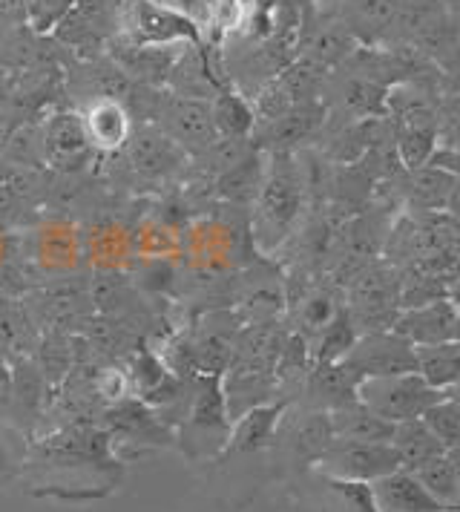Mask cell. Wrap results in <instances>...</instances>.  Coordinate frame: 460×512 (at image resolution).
I'll return each instance as SVG.
<instances>
[{"label": "cell", "mask_w": 460, "mask_h": 512, "mask_svg": "<svg viewBox=\"0 0 460 512\" xmlns=\"http://www.w3.org/2000/svg\"><path fill=\"white\" fill-rule=\"evenodd\" d=\"M305 199V182L291 153H274V164L265 167V179L256 193L253 239L262 251H276L297 225Z\"/></svg>", "instance_id": "obj_1"}, {"label": "cell", "mask_w": 460, "mask_h": 512, "mask_svg": "<svg viewBox=\"0 0 460 512\" xmlns=\"http://www.w3.org/2000/svg\"><path fill=\"white\" fill-rule=\"evenodd\" d=\"M230 415L222 377L216 374H199L193 383V395L179 420L176 441L184 449L187 458H213L225 452L230 435Z\"/></svg>", "instance_id": "obj_2"}, {"label": "cell", "mask_w": 460, "mask_h": 512, "mask_svg": "<svg viewBox=\"0 0 460 512\" xmlns=\"http://www.w3.org/2000/svg\"><path fill=\"white\" fill-rule=\"evenodd\" d=\"M345 308L360 334L394 326L400 314V268L394 262H368L351 277Z\"/></svg>", "instance_id": "obj_3"}, {"label": "cell", "mask_w": 460, "mask_h": 512, "mask_svg": "<svg viewBox=\"0 0 460 512\" xmlns=\"http://www.w3.org/2000/svg\"><path fill=\"white\" fill-rule=\"evenodd\" d=\"M440 397H446V392H437L435 386H429L417 372L366 377L357 386V400L394 426L423 418L426 409L435 406Z\"/></svg>", "instance_id": "obj_4"}, {"label": "cell", "mask_w": 460, "mask_h": 512, "mask_svg": "<svg viewBox=\"0 0 460 512\" xmlns=\"http://www.w3.org/2000/svg\"><path fill=\"white\" fill-rule=\"evenodd\" d=\"M121 26L133 47H184L202 38L199 24L164 0H127Z\"/></svg>", "instance_id": "obj_5"}, {"label": "cell", "mask_w": 460, "mask_h": 512, "mask_svg": "<svg viewBox=\"0 0 460 512\" xmlns=\"http://www.w3.org/2000/svg\"><path fill=\"white\" fill-rule=\"evenodd\" d=\"M314 466L328 481H357V484H374L403 469L391 443L343 441V438H334V443L322 452Z\"/></svg>", "instance_id": "obj_6"}, {"label": "cell", "mask_w": 460, "mask_h": 512, "mask_svg": "<svg viewBox=\"0 0 460 512\" xmlns=\"http://www.w3.org/2000/svg\"><path fill=\"white\" fill-rule=\"evenodd\" d=\"M345 369L354 374L357 380L366 377H389V374L417 372V357L414 346L403 340L397 331L383 328V331H366L357 337V343L345 354Z\"/></svg>", "instance_id": "obj_7"}, {"label": "cell", "mask_w": 460, "mask_h": 512, "mask_svg": "<svg viewBox=\"0 0 460 512\" xmlns=\"http://www.w3.org/2000/svg\"><path fill=\"white\" fill-rule=\"evenodd\" d=\"M159 118L161 130L182 150L205 153L207 147L219 139L213 130V118H210V101H202V98L179 95L161 107Z\"/></svg>", "instance_id": "obj_8"}, {"label": "cell", "mask_w": 460, "mask_h": 512, "mask_svg": "<svg viewBox=\"0 0 460 512\" xmlns=\"http://www.w3.org/2000/svg\"><path fill=\"white\" fill-rule=\"evenodd\" d=\"M460 311L449 300H432V303L403 308L394 320L391 331H397L403 340L417 346H437L452 343L458 328Z\"/></svg>", "instance_id": "obj_9"}, {"label": "cell", "mask_w": 460, "mask_h": 512, "mask_svg": "<svg viewBox=\"0 0 460 512\" xmlns=\"http://www.w3.org/2000/svg\"><path fill=\"white\" fill-rule=\"evenodd\" d=\"M285 409H288V400H271L239 415L230 423V435L222 455H251V452L265 449L276 438Z\"/></svg>", "instance_id": "obj_10"}, {"label": "cell", "mask_w": 460, "mask_h": 512, "mask_svg": "<svg viewBox=\"0 0 460 512\" xmlns=\"http://www.w3.org/2000/svg\"><path fill=\"white\" fill-rule=\"evenodd\" d=\"M403 6L406 0H343L340 21L357 38V44H374L377 38L391 35L394 26H400Z\"/></svg>", "instance_id": "obj_11"}, {"label": "cell", "mask_w": 460, "mask_h": 512, "mask_svg": "<svg viewBox=\"0 0 460 512\" xmlns=\"http://www.w3.org/2000/svg\"><path fill=\"white\" fill-rule=\"evenodd\" d=\"M84 127H87L92 147L101 153L124 150V144L133 133L130 110L118 98H92L90 107L84 110Z\"/></svg>", "instance_id": "obj_12"}, {"label": "cell", "mask_w": 460, "mask_h": 512, "mask_svg": "<svg viewBox=\"0 0 460 512\" xmlns=\"http://www.w3.org/2000/svg\"><path fill=\"white\" fill-rule=\"evenodd\" d=\"M124 150H127L130 164L144 176H164L182 159V147L170 139L161 127H150V124L133 127Z\"/></svg>", "instance_id": "obj_13"}, {"label": "cell", "mask_w": 460, "mask_h": 512, "mask_svg": "<svg viewBox=\"0 0 460 512\" xmlns=\"http://www.w3.org/2000/svg\"><path fill=\"white\" fill-rule=\"evenodd\" d=\"M92 141L84 127V116L78 113H58L49 118L44 130V153L46 162L55 167L81 164L90 156Z\"/></svg>", "instance_id": "obj_14"}, {"label": "cell", "mask_w": 460, "mask_h": 512, "mask_svg": "<svg viewBox=\"0 0 460 512\" xmlns=\"http://www.w3.org/2000/svg\"><path fill=\"white\" fill-rule=\"evenodd\" d=\"M371 495L380 512H443L435 498L420 487L409 469H397L371 484Z\"/></svg>", "instance_id": "obj_15"}, {"label": "cell", "mask_w": 460, "mask_h": 512, "mask_svg": "<svg viewBox=\"0 0 460 512\" xmlns=\"http://www.w3.org/2000/svg\"><path fill=\"white\" fill-rule=\"evenodd\" d=\"M357 386L360 380L343 363H314L308 369V395L320 412H334L357 403Z\"/></svg>", "instance_id": "obj_16"}, {"label": "cell", "mask_w": 460, "mask_h": 512, "mask_svg": "<svg viewBox=\"0 0 460 512\" xmlns=\"http://www.w3.org/2000/svg\"><path fill=\"white\" fill-rule=\"evenodd\" d=\"M328 415H331L334 438H343V441L391 443V435H394V423L374 415L360 400L343 409H334Z\"/></svg>", "instance_id": "obj_17"}, {"label": "cell", "mask_w": 460, "mask_h": 512, "mask_svg": "<svg viewBox=\"0 0 460 512\" xmlns=\"http://www.w3.org/2000/svg\"><path fill=\"white\" fill-rule=\"evenodd\" d=\"M394 127V150L397 159L406 170H417L435 156L437 144V121L432 118H417V121H403V124H391Z\"/></svg>", "instance_id": "obj_18"}, {"label": "cell", "mask_w": 460, "mask_h": 512, "mask_svg": "<svg viewBox=\"0 0 460 512\" xmlns=\"http://www.w3.org/2000/svg\"><path fill=\"white\" fill-rule=\"evenodd\" d=\"M325 121V104L322 101H302L294 104L285 116H279L265 127L268 139L274 141L276 153H288V147H294L299 141H305L317 127Z\"/></svg>", "instance_id": "obj_19"}, {"label": "cell", "mask_w": 460, "mask_h": 512, "mask_svg": "<svg viewBox=\"0 0 460 512\" xmlns=\"http://www.w3.org/2000/svg\"><path fill=\"white\" fill-rule=\"evenodd\" d=\"M391 446L400 458L403 469H417L420 464L432 461L437 455H446L443 443L437 441L432 435V429L423 423V420H406V423H397L394 426V435H391Z\"/></svg>", "instance_id": "obj_20"}, {"label": "cell", "mask_w": 460, "mask_h": 512, "mask_svg": "<svg viewBox=\"0 0 460 512\" xmlns=\"http://www.w3.org/2000/svg\"><path fill=\"white\" fill-rule=\"evenodd\" d=\"M127 49L130 52L115 55L118 67L127 72L130 78H141L147 84H161L176 72L179 49L182 47H133L130 44Z\"/></svg>", "instance_id": "obj_21"}, {"label": "cell", "mask_w": 460, "mask_h": 512, "mask_svg": "<svg viewBox=\"0 0 460 512\" xmlns=\"http://www.w3.org/2000/svg\"><path fill=\"white\" fill-rule=\"evenodd\" d=\"M417 374L435 386L437 392H449L460 383V346L452 343H437V346H417Z\"/></svg>", "instance_id": "obj_22"}, {"label": "cell", "mask_w": 460, "mask_h": 512, "mask_svg": "<svg viewBox=\"0 0 460 512\" xmlns=\"http://www.w3.org/2000/svg\"><path fill=\"white\" fill-rule=\"evenodd\" d=\"M210 118L219 139H251L256 130L253 104L239 93H219L210 101Z\"/></svg>", "instance_id": "obj_23"}, {"label": "cell", "mask_w": 460, "mask_h": 512, "mask_svg": "<svg viewBox=\"0 0 460 512\" xmlns=\"http://www.w3.org/2000/svg\"><path fill=\"white\" fill-rule=\"evenodd\" d=\"M334 443V429H331V415L311 409L294 423L291 429V446L305 464H317L320 455Z\"/></svg>", "instance_id": "obj_24"}, {"label": "cell", "mask_w": 460, "mask_h": 512, "mask_svg": "<svg viewBox=\"0 0 460 512\" xmlns=\"http://www.w3.org/2000/svg\"><path fill=\"white\" fill-rule=\"evenodd\" d=\"M458 179L440 167L432 164H423L417 170H409V199L412 205H417L426 213H437V210L446 208V199H449V190Z\"/></svg>", "instance_id": "obj_25"}, {"label": "cell", "mask_w": 460, "mask_h": 512, "mask_svg": "<svg viewBox=\"0 0 460 512\" xmlns=\"http://www.w3.org/2000/svg\"><path fill=\"white\" fill-rule=\"evenodd\" d=\"M357 337H360V331L354 326L348 308H343L337 314V320L322 328L320 334L308 343L311 346V363H340L351 351V346L357 343Z\"/></svg>", "instance_id": "obj_26"}, {"label": "cell", "mask_w": 460, "mask_h": 512, "mask_svg": "<svg viewBox=\"0 0 460 512\" xmlns=\"http://www.w3.org/2000/svg\"><path fill=\"white\" fill-rule=\"evenodd\" d=\"M412 475L440 507H452V504L460 501L458 472H455V466H452V461L446 455H437L432 461L420 464L417 469H412Z\"/></svg>", "instance_id": "obj_27"}, {"label": "cell", "mask_w": 460, "mask_h": 512, "mask_svg": "<svg viewBox=\"0 0 460 512\" xmlns=\"http://www.w3.org/2000/svg\"><path fill=\"white\" fill-rule=\"evenodd\" d=\"M343 308L345 305H340L337 291H331V288H314V291L302 300V305H299V326H302L299 334L311 343L322 328L331 326V323L337 320V314H340Z\"/></svg>", "instance_id": "obj_28"}, {"label": "cell", "mask_w": 460, "mask_h": 512, "mask_svg": "<svg viewBox=\"0 0 460 512\" xmlns=\"http://www.w3.org/2000/svg\"><path fill=\"white\" fill-rule=\"evenodd\" d=\"M262 179H265V167L259 162V153L253 150L245 162H239L236 167H230L228 173L219 176V190L228 199L245 202V199H256Z\"/></svg>", "instance_id": "obj_29"}, {"label": "cell", "mask_w": 460, "mask_h": 512, "mask_svg": "<svg viewBox=\"0 0 460 512\" xmlns=\"http://www.w3.org/2000/svg\"><path fill=\"white\" fill-rule=\"evenodd\" d=\"M78 0H23L26 9V26L35 35H52L61 24H67Z\"/></svg>", "instance_id": "obj_30"}, {"label": "cell", "mask_w": 460, "mask_h": 512, "mask_svg": "<svg viewBox=\"0 0 460 512\" xmlns=\"http://www.w3.org/2000/svg\"><path fill=\"white\" fill-rule=\"evenodd\" d=\"M420 420L432 429V435L443 443L446 452H449L455 443H460V409L458 403L449 395L440 397L435 406H429L426 415Z\"/></svg>", "instance_id": "obj_31"}, {"label": "cell", "mask_w": 460, "mask_h": 512, "mask_svg": "<svg viewBox=\"0 0 460 512\" xmlns=\"http://www.w3.org/2000/svg\"><path fill=\"white\" fill-rule=\"evenodd\" d=\"M26 334H29V323H26L21 308L0 300V354L3 351H12V354L26 351Z\"/></svg>", "instance_id": "obj_32"}, {"label": "cell", "mask_w": 460, "mask_h": 512, "mask_svg": "<svg viewBox=\"0 0 460 512\" xmlns=\"http://www.w3.org/2000/svg\"><path fill=\"white\" fill-rule=\"evenodd\" d=\"M23 461H26V446L18 438V432L0 420V481L12 478L23 466Z\"/></svg>", "instance_id": "obj_33"}, {"label": "cell", "mask_w": 460, "mask_h": 512, "mask_svg": "<svg viewBox=\"0 0 460 512\" xmlns=\"http://www.w3.org/2000/svg\"><path fill=\"white\" fill-rule=\"evenodd\" d=\"M0 21L6 24H26V9L23 0H0Z\"/></svg>", "instance_id": "obj_34"}, {"label": "cell", "mask_w": 460, "mask_h": 512, "mask_svg": "<svg viewBox=\"0 0 460 512\" xmlns=\"http://www.w3.org/2000/svg\"><path fill=\"white\" fill-rule=\"evenodd\" d=\"M12 397V363L0 354V403Z\"/></svg>", "instance_id": "obj_35"}, {"label": "cell", "mask_w": 460, "mask_h": 512, "mask_svg": "<svg viewBox=\"0 0 460 512\" xmlns=\"http://www.w3.org/2000/svg\"><path fill=\"white\" fill-rule=\"evenodd\" d=\"M446 458L452 461V466H455V472H458V481H460V443H455V446L446 452Z\"/></svg>", "instance_id": "obj_36"}, {"label": "cell", "mask_w": 460, "mask_h": 512, "mask_svg": "<svg viewBox=\"0 0 460 512\" xmlns=\"http://www.w3.org/2000/svg\"><path fill=\"white\" fill-rule=\"evenodd\" d=\"M446 395L452 397V400H455V403H458V409H460V383H458V386H455V389H449V392H446Z\"/></svg>", "instance_id": "obj_37"}, {"label": "cell", "mask_w": 460, "mask_h": 512, "mask_svg": "<svg viewBox=\"0 0 460 512\" xmlns=\"http://www.w3.org/2000/svg\"><path fill=\"white\" fill-rule=\"evenodd\" d=\"M443 512H460V501L458 504H452V507H443Z\"/></svg>", "instance_id": "obj_38"}, {"label": "cell", "mask_w": 460, "mask_h": 512, "mask_svg": "<svg viewBox=\"0 0 460 512\" xmlns=\"http://www.w3.org/2000/svg\"><path fill=\"white\" fill-rule=\"evenodd\" d=\"M455 343L460 346V317H458V328H455Z\"/></svg>", "instance_id": "obj_39"}]
</instances>
